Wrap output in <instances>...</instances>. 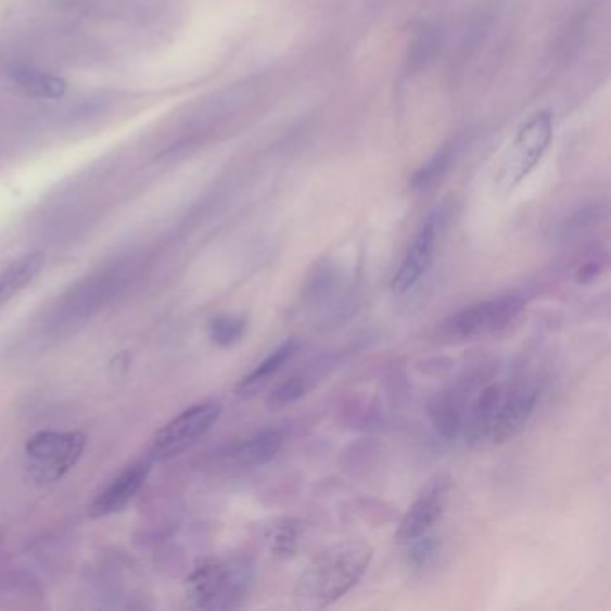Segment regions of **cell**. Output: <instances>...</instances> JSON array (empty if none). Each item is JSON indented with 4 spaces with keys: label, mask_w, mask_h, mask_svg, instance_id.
Wrapping results in <instances>:
<instances>
[{
    "label": "cell",
    "mask_w": 611,
    "mask_h": 611,
    "mask_svg": "<svg viewBox=\"0 0 611 611\" xmlns=\"http://www.w3.org/2000/svg\"><path fill=\"white\" fill-rule=\"evenodd\" d=\"M373 547L365 539H344L319 552L294 583L293 604L300 610H321L354 590L365 577Z\"/></svg>",
    "instance_id": "obj_1"
},
{
    "label": "cell",
    "mask_w": 611,
    "mask_h": 611,
    "mask_svg": "<svg viewBox=\"0 0 611 611\" xmlns=\"http://www.w3.org/2000/svg\"><path fill=\"white\" fill-rule=\"evenodd\" d=\"M524 307V296L517 293L483 300L442 321L437 327V338L448 343H461L495 334L513 323Z\"/></svg>",
    "instance_id": "obj_2"
},
{
    "label": "cell",
    "mask_w": 611,
    "mask_h": 611,
    "mask_svg": "<svg viewBox=\"0 0 611 611\" xmlns=\"http://www.w3.org/2000/svg\"><path fill=\"white\" fill-rule=\"evenodd\" d=\"M221 412V404L217 402H201L181 411L154 432L148 445V458L153 462L178 458L212 431Z\"/></svg>",
    "instance_id": "obj_3"
},
{
    "label": "cell",
    "mask_w": 611,
    "mask_h": 611,
    "mask_svg": "<svg viewBox=\"0 0 611 611\" xmlns=\"http://www.w3.org/2000/svg\"><path fill=\"white\" fill-rule=\"evenodd\" d=\"M555 133L550 112H538L519 129L498 170L497 187L511 192L535 170Z\"/></svg>",
    "instance_id": "obj_4"
},
{
    "label": "cell",
    "mask_w": 611,
    "mask_h": 611,
    "mask_svg": "<svg viewBox=\"0 0 611 611\" xmlns=\"http://www.w3.org/2000/svg\"><path fill=\"white\" fill-rule=\"evenodd\" d=\"M246 586L244 567L211 558L187 581V597L198 608H236L246 596Z\"/></svg>",
    "instance_id": "obj_5"
},
{
    "label": "cell",
    "mask_w": 611,
    "mask_h": 611,
    "mask_svg": "<svg viewBox=\"0 0 611 611\" xmlns=\"http://www.w3.org/2000/svg\"><path fill=\"white\" fill-rule=\"evenodd\" d=\"M85 447L81 432H38L26 443L27 470L37 483H56L76 467Z\"/></svg>",
    "instance_id": "obj_6"
},
{
    "label": "cell",
    "mask_w": 611,
    "mask_h": 611,
    "mask_svg": "<svg viewBox=\"0 0 611 611\" xmlns=\"http://www.w3.org/2000/svg\"><path fill=\"white\" fill-rule=\"evenodd\" d=\"M447 206L442 205L427 216L417 236L407 247L406 255L402 258L400 266L391 278V291L396 296L409 293L420 278L431 268L434 252H436L437 237L442 233L447 222Z\"/></svg>",
    "instance_id": "obj_7"
},
{
    "label": "cell",
    "mask_w": 611,
    "mask_h": 611,
    "mask_svg": "<svg viewBox=\"0 0 611 611\" xmlns=\"http://www.w3.org/2000/svg\"><path fill=\"white\" fill-rule=\"evenodd\" d=\"M536 406H538V384L535 381L522 377L511 382L508 390H502V396L498 402L489 445H502L519 436L530 423Z\"/></svg>",
    "instance_id": "obj_8"
},
{
    "label": "cell",
    "mask_w": 611,
    "mask_h": 611,
    "mask_svg": "<svg viewBox=\"0 0 611 611\" xmlns=\"http://www.w3.org/2000/svg\"><path fill=\"white\" fill-rule=\"evenodd\" d=\"M448 494H450V479L445 475L432 479L400 520L395 533L396 542L409 544L412 539L429 535L447 509Z\"/></svg>",
    "instance_id": "obj_9"
},
{
    "label": "cell",
    "mask_w": 611,
    "mask_h": 611,
    "mask_svg": "<svg viewBox=\"0 0 611 611\" xmlns=\"http://www.w3.org/2000/svg\"><path fill=\"white\" fill-rule=\"evenodd\" d=\"M154 462L148 456L131 462L120 470L104 488H101L92 504L88 506V514L92 519H106L112 514L120 513L128 504L144 488L145 481L150 478Z\"/></svg>",
    "instance_id": "obj_10"
},
{
    "label": "cell",
    "mask_w": 611,
    "mask_h": 611,
    "mask_svg": "<svg viewBox=\"0 0 611 611\" xmlns=\"http://www.w3.org/2000/svg\"><path fill=\"white\" fill-rule=\"evenodd\" d=\"M473 382L461 381L450 385L447 390L440 391L429 404V417L436 429L437 436L447 442H453L462 431V421L470 406Z\"/></svg>",
    "instance_id": "obj_11"
},
{
    "label": "cell",
    "mask_w": 611,
    "mask_h": 611,
    "mask_svg": "<svg viewBox=\"0 0 611 611\" xmlns=\"http://www.w3.org/2000/svg\"><path fill=\"white\" fill-rule=\"evenodd\" d=\"M500 396H502V387L498 384H489L468 406L464 421H462V434L470 447H484L486 443H489Z\"/></svg>",
    "instance_id": "obj_12"
},
{
    "label": "cell",
    "mask_w": 611,
    "mask_h": 611,
    "mask_svg": "<svg viewBox=\"0 0 611 611\" xmlns=\"http://www.w3.org/2000/svg\"><path fill=\"white\" fill-rule=\"evenodd\" d=\"M283 442H285L283 429H266L236 445L228 453L227 458L233 467H263L266 462L277 458V454L283 447Z\"/></svg>",
    "instance_id": "obj_13"
},
{
    "label": "cell",
    "mask_w": 611,
    "mask_h": 611,
    "mask_svg": "<svg viewBox=\"0 0 611 611\" xmlns=\"http://www.w3.org/2000/svg\"><path fill=\"white\" fill-rule=\"evenodd\" d=\"M296 349H298L296 341H283L280 346L272 349L268 357H264L250 373H246L241 381L237 382V395L242 396V398H250V396L260 393L282 371L283 366L288 365L291 357L296 354Z\"/></svg>",
    "instance_id": "obj_14"
},
{
    "label": "cell",
    "mask_w": 611,
    "mask_h": 611,
    "mask_svg": "<svg viewBox=\"0 0 611 611\" xmlns=\"http://www.w3.org/2000/svg\"><path fill=\"white\" fill-rule=\"evenodd\" d=\"M462 135H456L453 139L447 140L445 144L432 154L431 158L427 160L425 164L421 165L420 169L412 175L411 186L412 191L425 192L431 191L432 187H436L445 176L450 173L456 162H458L459 154H461Z\"/></svg>",
    "instance_id": "obj_15"
},
{
    "label": "cell",
    "mask_w": 611,
    "mask_h": 611,
    "mask_svg": "<svg viewBox=\"0 0 611 611\" xmlns=\"http://www.w3.org/2000/svg\"><path fill=\"white\" fill-rule=\"evenodd\" d=\"M46 260L43 253H27L0 272V307L10 304L27 285H31L33 280L46 268Z\"/></svg>",
    "instance_id": "obj_16"
},
{
    "label": "cell",
    "mask_w": 611,
    "mask_h": 611,
    "mask_svg": "<svg viewBox=\"0 0 611 611\" xmlns=\"http://www.w3.org/2000/svg\"><path fill=\"white\" fill-rule=\"evenodd\" d=\"M11 79L18 92L33 99H60L67 93V82L60 76L33 67H16Z\"/></svg>",
    "instance_id": "obj_17"
},
{
    "label": "cell",
    "mask_w": 611,
    "mask_h": 611,
    "mask_svg": "<svg viewBox=\"0 0 611 611\" xmlns=\"http://www.w3.org/2000/svg\"><path fill=\"white\" fill-rule=\"evenodd\" d=\"M304 522L298 519H275L269 522L268 527L264 531L266 542H268L269 550L272 556H277L280 560H291L294 556H298L305 536Z\"/></svg>",
    "instance_id": "obj_18"
},
{
    "label": "cell",
    "mask_w": 611,
    "mask_h": 611,
    "mask_svg": "<svg viewBox=\"0 0 611 611\" xmlns=\"http://www.w3.org/2000/svg\"><path fill=\"white\" fill-rule=\"evenodd\" d=\"M316 384H318L316 377L313 373H308V371H302V373L289 377L288 381L278 384L269 393L266 407H268L269 411H280V409L293 406L296 402L302 400L307 393H310Z\"/></svg>",
    "instance_id": "obj_19"
},
{
    "label": "cell",
    "mask_w": 611,
    "mask_h": 611,
    "mask_svg": "<svg viewBox=\"0 0 611 611\" xmlns=\"http://www.w3.org/2000/svg\"><path fill=\"white\" fill-rule=\"evenodd\" d=\"M247 329V319L244 316H230L222 314L212 319L208 323V338L212 343L228 348L244 338Z\"/></svg>",
    "instance_id": "obj_20"
},
{
    "label": "cell",
    "mask_w": 611,
    "mask_h": 611,
    "mask_svg": "<svg viewBox=\"0 0 611 611\" xmlns=\"http://www.w3.org/2000/svg\"><path fill=\"white\" fill-rule=\"evenodd\" d=\"M434 49H436V33L429 27H421L409 43V56H407L409 68L420 71L425 67L427 62L434 54Z\"/></svg>",
    "instance_id": "obj_21"
},
{
    "label": "cell",
    "mask_w": 611,
    "mask_h": 611,
    "mask_svg": "<svg viewBox=\"0 0 611 611\" xmlns=\"http://www.w3.org/2000/svg\"><path fill=\"white\" fill-rule=\"evenodd\" d=\"M407 545H409L407 563H409V567H412V569H417V571L425 569V567L434 560V556H436L437 552L436 538H432V536L429 535L412 539V542H409Z\"/></svg>",
    "instance_id": "obj_22"
},
{
    "label": "cell",
    "mask_w": 611,
    "mask_h": 611,
    "mask_svg": "<svg viewBox=\"0 0 611 611\" xmlns=\"http://www.w3.org/2000/svg\"><path fill=\"white\" fill-rule=\"evenodd\" d=\"M602 269H604V264L599 258H590L585 264H581L580 269L575 271V280L577 283L594 282L601 275Z\"/></svg>",
    "instance_id": "obj_23"
}]
</instances>
